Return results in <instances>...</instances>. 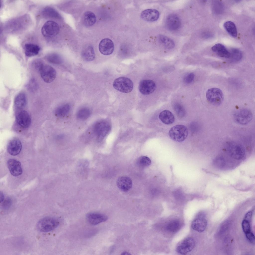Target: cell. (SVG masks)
<instances>
[{
    "instance_id": "cell-1",
    "label": "cell",
    "mask_w": 255,
    "mask_h": 255,
    "mask_svg": "<svg viewBox=\"0 0 255 255\" xmlns=\"http://www.w3.org/2000/svg\"><path fill=\"white\" fill-rule=\"evenodd\" d=\"M226 152L232 164L235 167V163L240 162L246 157L244 147L241 144L234 142H228L226 147Z\"/></svg>"
},
{
    "instance_id": "cell-2",
    "label": "cell",
    "mask_w": 255,
    "mask_h": 255,
    "mask_svg": "<svg viewBox=\"0 0 255 255\" xmlns=\"http://www.w3.org/2000/svg\"><path fill=\"white\" fill-rule=\"evenodd\" d=\"M59 222L57 219L51 217H46L40 220L36 227L40 232H46L52 231L57 227Z\"/></svg>"
},
{
    "instance_id": "cell-3",
    "label": "cell",
    "mask_w": 255,
    "mask_h": 255,
    "mask_svg": "<svg viewBox=\"0 0 255 255\" xmlns=\"http://www.w3.org/2000/svg\"><path fill=\"white\" fill-rule=\"evenodd\" d=\"M188 130L185 126L182 125H176L172 127L169 132L170 137L173 140L178 142H182L187 138Z\"/></svg>"
},
{
    "instance_id": "cell-4",
    "label": "cell",
    "mask_w": 255,
    "mask_h": 255,
    "mask_svg": "<svg viewBox=\"0 0 255 255\" xmlns=\"http://www.w3.org/2000/svg\"><path fill=\"white\" fill-rule=\"evenodd\" d=\"M113 86L117 90L126 93L131 92L133 86L132 81L125 77H120L115 79L113 82Z\"/></svg>"
},
{
    "instance_id": "cell-5",
    "label": "cell",
    "mask_w": 255,
    "mask_h": 255,
    "mask_svg": "<svg viewBox=\"0 0 255 255\" xmlns=\"http://www.w3.org/2000/svg\"><path fill=\"white\" fill-rule=\"evenodd\" d=\"M206 97L210 103L215 106L220 105L223 99L222 92L217 88H212L208 89L206 92Z\"/></svg>"
},
{
    "instance_id": "cell-6",
    "label": "cell",
    "mask_w": 255,
    "mask_h": 255,
    "mask_svg": "<svg viewBox=\"0 0 255 255\" xmlns=\"http://www.w3.org/2000/svg\"><path fill=\"white\" fill-rule=\"evenodd\" d=\"M233 117L234 120L237 123L241 125H245L251 121L253 115L251 111L249 110L243 109L235 112Z\"/></svg>"
},
{
    "instance_id": "cell-7",
    "label": "cell",
    "mask_w": 255,
    "mask_h": 255,
    "mask_svg": "<svg viewBox=\"0 0 255 255\" xmlns=\"http://www.w3.org/2000/svg\"><path fill=\"white\" fill-rule=\"evenodd\" d=\"M60 28L56 22L49 21L44 25L41 29L42 34L46 37H53L58 34Z\"/></svg>"
},
{
    "instance_id": "cell-8",
    "label": "cell",
    "mask_w": 255,
    "mask_h": 255,
    "mask_svg": "<svg viewBox=\"0 0 255 255\" xmlns=\"http://www.w3.org/2000/svg\"><path fill=\"white\" fill-rule=\"evenodd\" d=\"M39 71L42 78L46 83L52 82L56 77V70L49 65L44 64Z\"/></svg>"
},
{
    "instance_id": "cell-9",
    "label": "cell",
    "mask_w": 255,
    "mask_h": 255,
    "mask_svg": "<svg viewBox=\"0 0 255 255\" xmlns=\"http://www.w3.org/2000/svg\"><path fill=\"white\" fill-rule=\"evenodd\" d=\"M195 246V241L193 239L188 237L179 243L177 246V252L182 255H186L191 251Z\"/></svg>"
},
{
    "instance_id": "cell-10",
    "label": "cell",
    "mask_w": 255,
    "mask_h": 255,
    "mask_svg": "<svg viewBox=\"0 0 255 255\" xmlns=\"http://www.w3.org/2000/svg\"><path fill=\"white\" fill-rule=\"evenodd\" d=\"M156 86L155 82L151 80H144L140 81L139 85L140 92L144 95H149L155 90Z\"/></svg>"
},
{
    "instance_id": "cell-11",
    "label": "cell",
    "mask_w": 255,
    "mask_h": 255,
    "mask_svg": "<svg viewBox=\"0 0 255 255\" xmlns=\"http://www.w3.org/2000/svg\"><path fill=\"white\" fill-rule=\"evenodd\" d=\"M110 129L108 123L105 121H100L95 124L94 128L95 133L97 136L98 140L100 141L108 133Z\"/></svg>"
},
{
    "instance_id": "cell-12",
    "label": "cell",
    "mask_w": 255,
    "mask_h": 255,
    "mask_svg": "<svg viewBox=\"0 0 255 255\" xmlns=\"http://www.w3.org/2000/svg\"><path fill=\"white\" fill-rule=\"evenodd\" d=\"M16 122L21 127H28L31 122V118L29 113L25 110H21L18 113L16 117Z\"/></svg>"
},
{
    "instance_id": "cell-13",
    "label": "cell",
    "mask_w": 255,
    "mask_h": 255,
    "mask_svg": "<svg viewBox=\"0 0 255 255\" xmlns=\"http://www.w3.org/2000/svg\"><path fill=\"white\" fill-rule=\"evenodd\" d=\"M100 52L104 55L111 54L114 50V44L112 41L108 38H104L100 42L99 45Z\"/></svg>"
},
{
    "instance_id": "cell-14",
    "label": "cell",
    "mask_w": 255,
    "mask_h": 255,
    "mask_svg": "<svg viewBox=\"0 0 255 255\" xmlns=\"http://www.w3.org/2000/svg\"><path fill=\"white\" fill-rule=\"evenodd\" d=\"M203 214H200L193 221L191 225L194 230L199 232H203L205 229L207 222Z\"/></svg>"
},
{
    "instance_id": "cell-15",
    "label": "cell",
    "mask_w": 255,
    "mask_h": 255,
    "mask_svg": "<svg viewBox=\"0 0 255 255\" xmlns=\"http://www.w3.org/2000/svg\"><path fill=\"white\" fill-rule=\"evenodd\" d=\"M86 219L88 222L92 225H96L104 222L108 219L107 217L104 214L95 212L87 214Z\"/></svg>"
},
{
    "instance_id": "cell-16",
    "label": "cell",
    "mask_w": 255,
    "mask_h": 255,
    "mask_svg": "<svg viewBox=\"0 0 255 255\" xmlns=\"http://www.w3.org/2000/svg\"><path fill=\"white\" fill-rule=\"evenodd\" d=\"M7 166L11 174L13 176H19L22 173V169L20 162L13 159H9L7 162Z\"/></svg>"
},
{
    "instance_id": "cell-17",
    "label": "cell",
    "mask_w": 255,
    "mask_h": 255,
    "mask_svg": "<svg viewBox=\"0 0 255 255\" xmlns=\"http://www.w3.org/2000/svg\"><path fill=\"white\" fill-rule=\"evenodd\" d=\"M116 183L119 188L125 192L129 191L132 186V182L131 178L125 176L119 177L117 179Z\"/></svg>"
},
{
    "instance_id": "cell-18",
    "label": "cell",
    "mask_w": 255,
    "mask_h": 255,
    "mask_svg": "<svg viewBox=\"0 0 255 255\" xmlns=\"http://www.w3.org/2000/svg\"><path fill=\"white\" fill-rule=\"evenodd\" d=\"M166 24L167 27L169 29L175 31L180 28L181 25V22L178 16L175 14H172L167 17L166 20Z\"/></svg>"
},
{
    "instance_id": "cell-19",
    "label": "cell",
    "mask_w": 255,
    "mask_h": 255,
    "mask_svg": "<svg viewBox=\"0 0 255 255\" xmlns=\"http://www.w3.org/2000/svg\"><path fill=\"white\" fill-rule=\"evenodd\" d=\"M160 14L159 11L154 9H148L142 12L140 15L143 20L148 22H153L159 18Z\"/></svg>"
},
{
    "instance_id": "cell-20",
    "label": "cell",
    "mask_w": 255,
    "mask_h": 255,
    "mask_svg": "<svg viewBox=\"0 0 255 255\" xmlns=\"http://www.w3.org/2000/svg\"><path fill=\"white\" fill-rule=\"evenodd\" d=\"M22 145L20 141L18 139H14L9 143L7 149L8 152L11 155L16 156L20 152Z\"/></svg>"
},
{
    "instance_id": "cell-21",
    "label": "cell",
    "mask_w": 255,
    "mask_h": 255,
    "mask_svg": "<svg viewBox=\"0 0 255 255\" xmlns=\"http://www.w3.org/2000/svg\"><path fill=\"white\" fill-rule=\"evenodd\" d=\"M81 56L83 59L86 61H90L94 59L95 54L92 46L87 45L83 49L81 52Z\"/></svg>"
},
{
    "instance_id": "cell-22",
    "label": "cell",
    "mask_w": 255,
    "mask_h": 255,
    "mask_svg": "<svg viewBox=\"0 0 255 255\" xmlns=\"http://www.w3.org/2000/svg\"><path fill=\"white\" fill-rule=\"evenodd\" d=\"M212 50L219 56L225 58H229L230 57V54L225 47L220 43H217L213 46L212 48Z\"/></svg>"
},
{
    "instance_id": "cell-23",
    "label": "cell",
    "mask_w": 255,
    "mask_h": 255,
    "mask_svg": "<svg viewBox=\"0 0 255 255\" xmlns=\"http://www.w3.org/2000/svg\"><path fill=\"white\" fill-rule=\"evenodd\" d=\"M159 118L163 123L167 125L172 124L175 120V118L173 114L167 110L161 112L159 114Z\"/></svg>"
},
{
    "instance_id": "cell-24",
    "label": "cell",
    "mask_w": 255,
    "mask_h": 255,
    "mask_svg": "<svg viewBox=\"0 0 255 255\" xmlns=\"http://www.w3.org/2000/svg\"><path fill=\"white\" fill-rule=\"evenodd\" d=\"M24 49L26 55L28 57H31L37 55L40 48L36 44L28 43L25 45Z\"/></svg>"
},
{
    "instance_id": "cell-25",
    "label": "cell",
    "mask_w": 255,
    "mask_h": 255,
    "mask_svg": "<svg viewBox=\"0 0 255 255\" xmlns=\"http://www.w3.org/2000/svg\"><path fill=\"white\" fill-rule=\"evenodd\" d=\"M96 18L95 14L90 11H87L84 13L83 15V22L87 26L93 25L96 22Z\"/></svg>"
},
{
    "instance_id": "cell-26",
    "label": "cell",
    "mask_w": 255,
    "mask_h": 255,
    "mask_svg": "<svg viewBox=\"0 0 255 255\" xmlns=\"http://www.w3.org/2000/svg\"><path fill=\"white\" fill-rule=\"evenodd\" d=\"M26 102L25 94L24 93H21L18 94L16 97L14 103L16 107L19 109H22L25 106Z\"/></svg>"
},
{
    "instance_id": "cell-27",
    "label": "cell",
    "mask_w": 255,
    "mask_h": 255,
    "mask_svg": "<svg viewBox=\"0 0 255 255\" xmlns=\"http://www.w3.org/2000/svg\"><path fill=\"white\" fill-rule=\"evenodd\" d=\"M223 26L226 31L231 36L234 38L237 36V29L234 23L231 21H227L224 23Z\"/></svg>"
},
{
    "instance_id": "cell-28",
    "label": "cell",
    "mask_w": 255,
    "mask_h": 255,
    "mask_svg": "<svg viewBox=\"0 0 255 255\" xmlns=\"http://www.w3.org/2000/svg\"><path fill=\"white\" fill-rule=\"evenodd\" d=\"M158 39L160 43L167 49H172L175 46L174 41L166 36L160 35L159 36Z\"/></svg>"
},
{
    "instance_id": "cell-29",
    "label": "cell",
    "mask_w": 255,
    "mask_h": 255,
    "mask_svg": "<svg viewBox=\"0 0 255 255\" xmlns=\"http://www.w3.org/2000/svg\"><path fill=\"white\" fill-rule=\"evenodd\" d=\"M70 109V106L68 104H64L56 109L55 111V114L56 116L58 117L64 116L68 113Z\"/></svg>"
},
{
    "instance_id": "cell-30",
    "label": "cell",
    "mask_w": 255,
    "mask_h": 255,
    "mask_svg": "<svg viewBox=\"0 0 255 255\" xmlns=\"http://www.w3.org/2000/svg\"><path fill=\"white\" fill-rule=\"evenodd\" d=\"M46 58L49 62L56 64H60L62 62V58L57 54H49L46 56Z\"/></svg>"
},
{
    "instance_id": "cell-31",
    "label": "cell",
    "mask_w": 255,
    "mask_h": 255,
    "mask_svg": "<svg viewBox=\"0 0 255 255\" xmlns=\"http://www.w3.org/2000/svg\"><path fill=\"white\" fill-rule=\"evenodd\" d=\"M229 52L230 54V57L233 61H239L241 59L242 57V53L238 49L232 48Z\"/></svg>"
},
{
    "instance_id": "cell-32",
    "label": "cell",
    "mask_w": 255,
    "mask_h": 255,
    "mask_svg": "<svg viewBox=\"0 0 255 255\" xmlns=\"http://www.w3.org/2000/svg\"><path fill=\"white\" fill-rule=\"evenodd\" d=\"M137 165L140 167L143 168L148 166L151 163L150 159L146 156H142L139 157L137 161Z\"/></svg>"
},
{
    "instance_id": "cell-33",
    "label": "cell",
    "mask_w": 255,
    "mask_h": 255,
    "mask_svg": "<svg viewBox=\"0 0 255 255\" xmlns=\"http://www.w3.org/2000/svg\"><path fill=\"white\" fill-rule=\"evenodd\" d=\"M44 15L48 17L53 18H60L59 14L54 9L51 8H45L43 11Z\"/></svg>"
},
{
    "instance_id": "cell-34",
    "label": "cell",
    "mask_w": 255,
    "mask_h": 255,
    "mask_svg": "<svg viewBox=\"0 0 255 255\" xmlns=\"http://www.w3.org/2000/svg\"><path fill=\"white\" fill-rule=\"evenodd\" d=\"M180 227V222L178 220H175L169 223L166 226V229L169 232H174L177 231Z\"/></svg>"
},
{
    "instance_id": "cell-35",
    "label": "cell",
    "mask_w": 255,
    "mask_h": 255,
    "mask_svg": "<svg viewBox=\"0 0 255 255\" xmlns=\"http://www.w3.org/2000/svg\"><path fill=\"white\" fill-rule=\"evenodd\" d=\"M90 114L89 110L86 108H83L79 110L77 114V117L81 119H85L88 118Z\"/></svg>"
},
{
    "instance_id": "cell-36",
    "label": "cell",
    "mask_w": 255,
    "mask_h": 255,
    "mask_svg": "<svg viewBox=\"0 0 255 255\" xmlns=\"http://www.w3.org/2000/svg\"><path fill=\"white\" fill-rule=\"evenodd\" d=\"M174 110L179 116L182 117L184 115V109L180 104L178 103L175 104L174 105Z\"/></svg>"
},
{
    "instance_id": "cell-37",
    "label": "cell",
    "mask_w": 255,
    "mask_h": 255,
    "mask_svg": "<svg viewBox=\"0 0 255 255\" xmlns=\"http://www.w3.org/2000/svg\"><path fill=\"white\" fill-rule=\"evenodd\" d=\"M27 88L29 90L32 92L36 90L38 88V84L35 79L32 78L30 81L27 85Z\"/></svg>"
},
{
    "instance_id": "cell-38",
    "label": "cell",
    "mask_w": 255,
    "mask_h": 255,
    "mask_svg": "<svg viewBox=\"0 0 255 255\" xmlns=\"http://www.w3.org/2000/svg\"><path fill=\"white\" fill-rule=\"evenodd\" d=\"M249 223L244 220L242 223V228L244 232L245 233L250 232V227Z\"/></svg>"
},
{
    "instance_id": "cell-39",
    "label": "cell",
    "mask_w": 255,
    "mask_h": 255,
    "mask_svg": "<svg viewBox=\"0 0 255 255\" xmlns=\"http://www.w3.org/2000/svg\"><path fill=\"white\" fill-rule=\"evenodd\" d=\"M194 76V74L193 73H190L185 76L184 81L186 83H191L193 80Z\"/></svg>"
},
{
    "instance_id": "cell-40",
    "label": "cell",
    "mask_w": 255,
    "mask_h": 255,
    "mask_svg": "<svg viewBox=\"0 0 255 255\" xmlns=\"http://www.w3.org/2000/svg\"><path fill=\"white\" fill-rule=\"evenodd\" d=\"M44 64L41 60H37L35 61L33 63V65L35 68L39 71Z\"/></svg>"
},
{
    "instance_id": "cell-41",
    "label": "cell",
    "mask_w": 255,
    "mask_h": 255,
    "mask_svg": "<svg viewBox=\"0 0 255 255\" xmlns=\"http://www.w3.org/2000/svg\"><path fill=\"white\" fill-rule=\"evenodd\" d=\"M245 234L246 238L249 242L251 243L254 244L255 243V239L254 234L251 232Z\"/></svg>"
},
{
    "instance_id": "cell-42",
    "label": "cell",
    "mask_w": 255,
    "mask_h": 255,
    "mask_svg": "<svg viewBox=\"0 0 255 255\" xmlns=\"http://www.w3.org/2000/svg\"><path fill=\"white\" fill-rule=\"evenodd\" d=\"M12 202L9 199H7L2 204V208L4 209L7 210L9 209L11 206Z\"/></svg>"
},
{
    "instance_id": "cell-43",
    "label": "cell",
    "mask_w": 255,
    "mask_h": 255,
    "mask_svg": "<svg viewBox=\"0 0 255 255\" xmlns=\"http://www.w3.org/2000/svg\"><path fill=\"white\" fill-rule=\"evenodd\" d=\"M252 215V211H250L248 212L245 214L244 220L250 223L251 221Z\"/></svg>"
},
{
    "instance_id": "cell-44",
    "label": "cell",
    "mask_w": 255,
    "mask_h": 255,
    "mask_svg": "<svg viewBox=\"0 0 255 255\" xmlns=\"http://www.w3.org/2000/svg\"><path fill=\"white\" fill-rule=\"evenodd\" d=\"M4 196L3 193L1 192H0V203L3 202L4 200Z\"/></svg>"
},
{
    "instance_id": "cell-45",
    "label": "cell",
    "mask_w": 255,
    "mask_h": 255,
    "mask_svg": "<svg viewBox=\"0 0 255 255\" xmlns=\"http://www.w3.org/2000/svg\"><path fill=\"white\" fill-rule=\"evenodd\" d=\"M131 255L129 253L126 251L124 252L121 254V255Z\"/></svg>"
}]
</instances>
